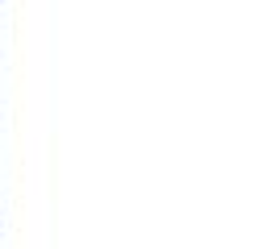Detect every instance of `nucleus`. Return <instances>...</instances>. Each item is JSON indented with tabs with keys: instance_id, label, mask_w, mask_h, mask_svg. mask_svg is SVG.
<instances>
[]
</instances>
